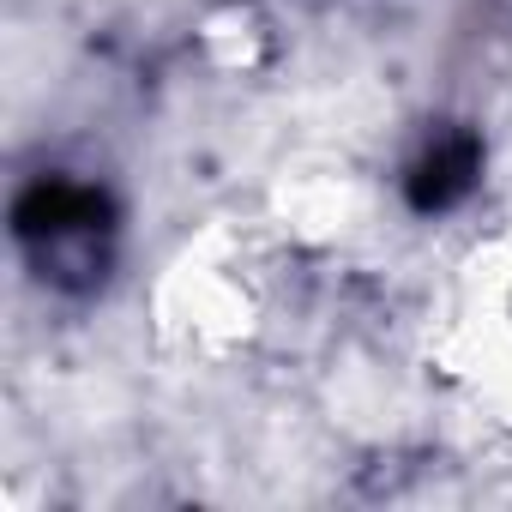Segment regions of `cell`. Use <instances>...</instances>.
Segmentation results:
<instances>
[{"mask_svg":"<svg viewBox=\"0 0 512 512\" xmlns=\"http://www.w3.org/2000/svg\"><path fill=\"white\" fill-rule=\"evenodd\" d=\"M476 163H482L476 139H440V145L410 169V199H416L422 211H446L452 199H464V193H470Z\"/></svg>","mask_w":512,"mask_h":512,"instance_id":"1","label":"cell"}]
</instances>
